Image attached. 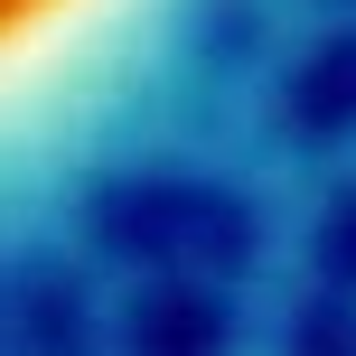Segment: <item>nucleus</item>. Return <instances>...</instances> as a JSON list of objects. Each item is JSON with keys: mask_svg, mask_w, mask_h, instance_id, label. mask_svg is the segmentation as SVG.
I'll use <instances>...</instances> for the list:
<instances>
[{"mask_svg": "<svg viewBox=\"0 0 356 356\" xmlns=\"http://www.w3.org/2000/svg\"><path fill=\"white\" fill-rule=\"evenodd\" d=\"M38 347H47V356H56V347H66V356L85 347V328H75V300H56V291L38 300Z\"/></svg>", "mask_w": 356, "mask_h": 356, "instance_id": "nucleus-4", "label": "nucleus"}, {"mask_svg": "<svg viewBox=\"0 0 356 356\" xmlns=\"http://www.w3.org/2000/svg\"><path fill=\"white\" fill-rule=\"evenodd\" d=\"M291 122L300 131H347L356 122V38L319 47L300 75H291Z\"/></svg>", "mask_w": 356, "mask_h": 356, "instance_id": "nucleus-3", "label": "nucleus"}, {"mask_svg": "<svg viewBox=\"0 0 356 356\" xmlns=\"http://www.w3.org/2000/svg\"><path fill=\"white\" fill-rule=\"evenodd\" d=\"M216 347H225V309L207 291H141L131 356H216Z\"/></svg>", "mask_w": 356, "mask_h": 356, "instance_id": "nucleus-2", "label": "nucleus"}, {"mask_svg": "<svg viewBox=\"0 0 356 356\" xmlns=\"http://www.w3.org/2000/svg\"><path fill=\"white\" fill-rule=\"evenodd\" d=\"M328 272L356 282V207H338V225H328Z\"/></svg>", "mask_w": 356, "mask_h": 356, "instance_id": "nucleus-5", "label": "nucleus"}, {"mask_svg": "<svg viewBox=\"0 0 356 356\" xmlns=\"http://www.w3.org/2000/svg\"><path fill=\"white\" fill-rule=\"evenodd\" d=\"M104 244L122 253H188V263H244L253 253V225L234 197L216 188H178V178H141V188H113L94 207Z\"/></svg>", "mask_w": 356, "mask_h": 356, "instance_id": "nucleus-1", "label": "nucleus"}]
</instances>
